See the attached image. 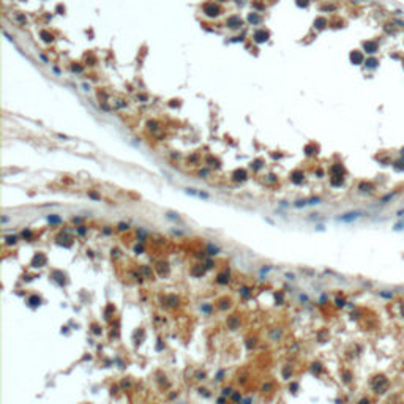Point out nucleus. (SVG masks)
<instances>
[{
	"label": "nucleus",
	"instance_id": "f257e3e1",
	"mask_svg": "<svg viewBox=\"0 0 404 404\" xmlns=\"http://www.w3.org/2000/svg\"><path fill=\"white\" fill-rule=\"evenodd\" d=\"M387 384H388L387 377H385V376H379V377H376L374 381L371 382V387H373L377 393H384V390L387 388Z\"/></svg>",
	"mask_w": 404,
	"mask_h": 404
},
{
	"label": "nucleus",
	"instance_id": "f03ea898",
	"mask_svg": "<svg viewBox=\"0 0 404 404\" xmlns=\"http://www.w3.org/2000/svg\"><path fill=\"white\" fill-rule=\"evenodd\" d=\"M358 404H369V399H366V398H363L362 401H358Z\"/></svg>",
	"mask_w": 404,
	"mask_h": 404
}]
</instances>
